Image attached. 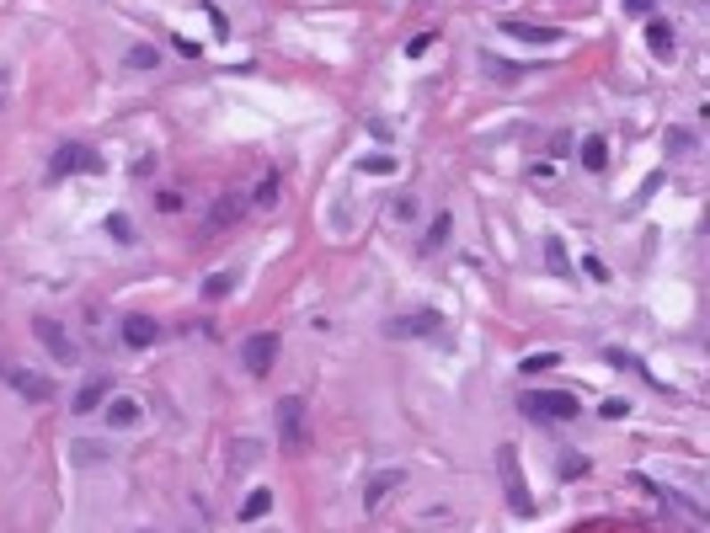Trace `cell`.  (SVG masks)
<instances>
[{"instance_id": "cell-1", "label": "cell", "mask_w": 710, "mask_h": 533, "mask_svg": "<svg viewBox=\"0 0 710 533\" xmlns=\"http://www.w3.org/2000/svg\"><path fill=\"white\" fill-rule=\"evenodd\" d=\"M518 406H524V416H535V422H572V416L583 411V400H577L572 390H535V395H524Z\"/></svg>"}, {"instance_id": "cell-2", "label": "cell", "mask_w": 710, "mask_h": 533, "mask_svg": "<svg viewBox=\"0 0 710 533\" xmlns=\"http://www.w3.org/2000/svg\"><path fill=\"white\" fill-rule=\"evenodd\" d=\"M497 464H502V491H508V507H513L518 518H529V513H535V497H529V486H524L518 448H513V443H502V448H497Z\"/></svg>"}, {"instance_id": "cell-3", "label": "cell", "mask_w": 710, "mask_h": 533, "mask_svg": "<svg viewBox=\"0 0 710 533\" xmlns=\"http://www.w3.org/2000/svg\"><path fill=\"white\" fill-rule=\"evenodd\" d=\"M278 432L289 448H305L310 443V422H305V395H283L278 400Z\"/></svg>"}, {"instance_id": "cell-4", "label": "cell", "mask_w": 710, "mask_h": 533, "mask_svg": "<svg viewBox=\"0 0 710 533\" xmlns=\"http://www.w3.org/2000/svg\"><path fill=\"white\" fill-rule=\"evenodd\" d=\"M241 363H246V374H257V379H262V374L278 363V336H273V331L246 336V342H241Z\"/></svg>"}, {"instance_id": "cell-5", "label": "cell", "mask_w": 710, "mask_h": 533, "mask_svg": "<svg viewBox=\"0 0 710 533\" xmlns=\"http://www.w3.org/2000/svg\"><path fill=\"white\" fill-rule=\"evenodd\" d=\"M32 331H37V342L48 347V358H53V363H75V358H80L75 336H69L59 320H32Z\"/></svg>"}, {"instance_id": "cell-6", "label": "cell", "mask_w": 710, "mask_h": 533, "mask_svg": "<svg viewBox=\"0 0 710 533\" xmlns=\"http://www.w3.org/2000/svg\"><path fill=\"white\" fill-rule=\"evenodd\" d=\"M0 374H5V384H11L16 395H27V400H53V379H48V374H37V368H11V363H0Z\"/></svg>"}, {"instance_id": "cell-7", "label": "cell", "mask_w": 710, "mask_h": 533, "mask_svg": "<svg viewBox=\"0 0 710 533\" xmlns=\"http://www.w3.org/2000/svg\"><path fill=\"white\" fill-rule=\"evenodd\" d=\"M502 32L518 37V43H529V48H556V43L567 37V32L551 27V21H502Z\"/></svg>"}, {"instance_id": "cell-8", "label": "cell", "mask_w": 710, "mask_h": 533, "mask_svg": "<svg viewBox=\"0 0 710 533\" xmlns=\"http://www.w3.org/2000/svg\"><path fill=\"white\" fill-rule=\"evenodd\" d=\"M75 171H96V149H86V144H64V149L53 155V166H48L53 182H59V176H75Z\"/></svg>"}, {"instance_id": "cell-9", "label": "cell", "mask_w": 710, "mask_h": 533, "mask_svg": "<svg viewBox=\"0 0 710 533\" xmlns=\"http://www.w3.org/2000/svg\"><path fill=\"white\" fill-rule=\"evenodd\" d=\"M438 326H444V315H438V310H417V315H396L385 331H390V336H433Z\"/></svg>"}, {"instance_id": "cell-10", "label": "cell", "mask_w": 710, "mask_h": 533, "mask_svg": "<svg viewBox=\"0 0 710 533\" xmlns=\"http://www.w3.org/2000/svg\"><path fill=\"white\" fill-rule=\"evenodd\" d=\"M401 481H406V475H401V470H379V475H374V481H369V491H363V507H369V513H374V507H379V502H385V497H390V491H396V486H401Z\"/></svg>"}, {"instance_id": "cell-11", "label": "cell", "mask_w": 710, "mask_h": 533, "mask_svg": "<svg viewBox=\"0 0 710 533\" xmlns=\"http://www.w3.org/2000/svg\"><path fill=\"white\" fill-rule=\"evenodd\" d=\"M123 342H128V347H150V342H155V320H150V315H128V320H123Z\"/></svg>"}, {"instance_id": "cell-12", "label": "cell", "mask_w": 710, "mask_h": 533, "mask_svg": "<svg viewBox=\"0 0 710 533\" xmlns=\"http://www.w3.org/2000/svg\"><path fill=\"white\" fill-rule=\"evenodd\" d=\"M102 395H107V379L96 374V379H86V384H80V395H75V411H80V416H86V411H96V406H102Z\"/></svg>"}, {"instance_id": "cell-13", "label": "cell", "mask_w": 710, "mask_h": 533, "mask_svg": "<svg viewBox=\"0 0 710 533\" xmlns=\"http://www.w3.org/2000/svg\"><path fill=\"white\" fill-rule=\"evenodd\" d=\"M267 507H273V491H251V497L241 502V523H257V518H267Z\"/></svg>"}, {"instance_id": "cell-14", "label": "cell", "mask_w": 710, "mask_h": 533, "mask_svg": "<svg viewBox=\"0 0 710 533\" xmlns=\"http://www.w3.org/2000/svg\"><path fill=\"white\" fill-rule=\"evenodd\" d=\"M647 43H652V53L668 59V53H673V27H668V21H652V27H647Z\"/></svg>"}, {"instance_id": "cell-15", "label": "cell", "mask_w": 710, "mask_h": 533, "mask_svg": "<svg viewBox=\"0 0 710 533\" xmlns=\"http://www.w3.org/2000/svg\"><path fill=\"white\" fill-rule=\"evenodd\" d=\"M235 214H241V198H219V203H214V214H208V230H224Z\"/></svg>"}, {"instance_id": "cell-16", "label": "cell", "mask_w": 710, "mask_h": 533, "mask_svg": "<svg viewBox=\"0 0 710 533\" xmlns=\"http://www.w3.org/2000/svg\"><path fill=\"white\" fill-rule=\"evenodd\" d=\"M235 288V272H214V278H203V299H224Z\"/></svg>"}, {"instance_id": "cell-17", "label": "cell", "mask_w": 710, "mask_h": 533, "mask_svg": "<svg viewBox=\"0 0 710 533\" xmlns=\"http://www.w3.org/2000/svg\"><path fill=\"white\" fill-rule=\"evenodd\" d=\"M604 160H609L604 139H588V144H583V166H588V171H604Z\"/></svg>"}, {"instance_id": "cell-18", "label": "cell", "mask_w": 710, "mask_h": 533, "mask_svg": "<svg viewBox=\"0 0 710 533\" xmlns=\"http://www.w3.org/2000/svg\"><path fill=\"white\" fill-rule=\"evenodd\" d=\"M363 171L369 176H396V155H363Z\"/></svg>"}, {"instance_id": "cell-19", "label": "cell", "mask_w": 710, "mask_h": 533, "mask_svg": "<svg viewBox=\"0 0 710 533\" xmlns=\"http://www.w3.org/2000/svg\"><path fill=\"white\" fill-rule=\"evenodd\" d=\"M273 203H278V171H267L257 187V208H273Z\"/></svg>"}, {"instance_id": "cell-20", "label": "cell", "mask_w": 710, "mask_h": 533, "mask_svg": "<svg viewBox=\"0 0 710 533\" xmlns=\"http://www.w3.org/2000/svg\"><path fill=\"white\" fill-rule=\"evenodd\" d=\"M545 256H551V272H572V262H567V246H561L556 235L545 240Z\"/></svg>"}, {"instance_id": "cell-21", "label": "cell", "mask_w": 710, "mask_h": 533, "mask_svg": "<svg viewBox=\"0 0 710 533\" xmlns=\"http://www.w3.org/2000/svg\"><path fill=\"white\" fill-rule=\"evenodd\" d=\"M449 224H454V219H449V214H438V219H433V230H428V240H422V246H428V251H438V246H444V235H449Z\"/></svg>"}, {"instance_id": "cell-22", "label": "cell", "mask_w": 710, "mask_h": 533, "mask_svg": "<svg viewBox=\"0 0 710 533\" xmlns=\"http://www.w3.org/2000/svg\"><path fill=\"white\" fill-rule=\"evenodd\" d=\"M107 416H112V427H128V422L139 416V406H134V400H112V411H107Z\"/></svg>"}, {"instance_id": "cell-23", "label": "cell", "mask_w": 710, "mask_h": 533, "mask_svg": "<svg viewBox=\"0 0 710 533\" xmlns=\"http://www.w3.org/2000/svg\"><path fill=\"white\" fill-rule=\"evenodd\" d=\"M155 59H160V53H155V48H128V64H134V69H150V64H155Z\"/></svg>"}, {"instance_id": "cell-24", "label": "cell", "mask_w": 710, "mask_h": 533, "mask_svg": "<svg viewBox=\"0 0 710 533\" xmlns=\"http://www.w3.org/2000/svg\"><path fill=\"white\" fill-rule=\"evenodd\" d=\"M107 230H112L118 240H134V230H128V219H123V214H112V219H107Z\"/></svg>"}, {"instance_id": "cell-25", "label": "cell", "mask_w": 710, "mask_h": 533, "mask_svg": "<svg viewBox=\"0 0 710 533\" xmlns=\"http://www.w3.org/2000/svg\"><path fill=\"white\" fill-rule=\"evenodd\" d=\"M583 267H588V278H599V283H609V267H604L599 256H583Z\"/></svg>"}, {"instance_id": "cell-26", "label": "cell", "mask_w": 710, "mask_h": 533, "mask_svg": "<svg viewBox=\"0 0 710 533\" xmlns=\"http://www.w3.org/2000/svg\"><path fill=\"white\" fill-rule=\"evenodd\" d=\"M556 363V352H540V358H524V374H540V368H551Z\"/></svg>"}, {"instance_id": "cell-27", "label": "cell", "mask_w": 710, "mask_h": 533, "mask_svg": "<svg viewBox=\"0 0 710 533\" xmlns=\"http://www.w3.org/2000/svg\"><path fill=\"white\" fill-rule=\"evenodd\" d=\"M561 475H588V459H577V454H567V459H561Z\"/></svg>"}, {"instance_id": "cell-28", "label": "cell", "mask_w": 710, "mask_h": 533, "mask_svg": "<svg viewBox=\"0 0 710 533\" xmlns=\"http://www.w3.org/2000/svg\"><path fill=\"white\" fill-rule=\"evenodd\" d=\"M620 5H625V11H636V16H641V11H657V0H620Z\"/></svg>"}]
</instances>
